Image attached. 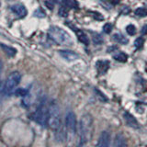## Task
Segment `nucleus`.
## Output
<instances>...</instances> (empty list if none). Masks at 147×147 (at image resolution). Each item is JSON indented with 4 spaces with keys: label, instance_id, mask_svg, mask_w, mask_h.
I'll use <instances>...</instances> for the list:
<instances>
[{
    "label": "nucleus",
    "instance_id": "nucleus-1",
    "mask_svg": "<svg viewBox=\"0 0 147 147\" xmlns=\"http://www.w3.org/2000/svg\"><path fill=\"white\" fill-rule=\"evenodd\" d=\"M49 126L54 131L55 139L58 142H63L66 138V132L63 130L62 116L60 108L56 101H53L50 103V118H49Z\"/></svg>",
    "mask_w": 147,
    "mask_h": 147
},
{
    "label": "nucleus",
    "instance_id": "nucleus-2",
    "mask_svg": "<svg viewBox=\"0 0 147 147\" xmlns=\"http://www.w3.org/2000/svg\"><path fill=\"white\" fill-rule=\"evenodd\" d=\"M93 118L90 114H84L82 116L79 122V137L80 142L87 144L93 135V128H94Z\"/></svg>",
    "mask_w": 147,
    "mask_h": 147
},
{
    "label": "nucleus",
    "instance_id": "nucleus-3",
    "mask_svg": "<svg viewBox=\"0 0 147 147\" xmlns=\"http://www.w3.org/2000/svg\"><path fill=\"white\" fill-rule=\"evenodd\" d=\"M48 36L56 44L63 46H71L73 44L72 37L62 28L52 26L48 30Z\"/></svg>",
    "mask_w": 147,
    "mask_h": 147
},
{
    "label": "nucleus",
    "instance_id": "nucleus-4",
    "mask_svg": "<svg viewBox=\"0 0 147 147\" xmlns=\"http://www.w3.org/2000/svg\"><path fill=\"white\" fill-rule=\"evenodd\" d=\"M50 118V105H47L45 100L40 101L34 113L32 114V119L41 127L46 128L49 126Z\"/></svg>",
    "mask_w": 147,
    "mask_h": 147
},
{
    "label": "nucleus",
    "instance_id": "nucleus-5",
    "mask_svg": "<svg viewBox=\"0 0 147 147\" xmlns=\"http://www.w3.org/2000/svg\"><path fill=\"white\" fill-rule=\"evenodd\" d=\"M20 80H21V74L20 72L15 71L9 74V76L7 77L6 81L2 85V89H1L2 94L4 96H9L13 93H15V89L18 86V85L20 84Z\"/></svg>",
    "mask_w": 147,
    "mask_h": 147
},
{
    "label": "nucleus",
    "instance_id": "nucleus-6",
    "mask_svg": "<svg viewBox=\"0 0 147 147\" xmlns=\"http://www.w3.org/2000/svg\"><path fill=\"white\" fill-rule=\"evenodd\" d=\"M65 127L69 134L75 136L77 130V123H76V116L71 110L66 113L65 115Z\"/></svg>",
    "mask_w": 147,
    "mask_h": 147
},
{
    "label": "nucleus",
    "instance_id": "nucleus-7",
    "mask_svg": "<svg viewBox=\"0 0 147 147\" xmlns=\"http://www.w3.org/2000/svg\"><path fill=\"white\" fill-rule=\"evenodd\" d=\"M65 25H67L71 30H73L74 31L76 32L77 39H78V40H79L81 43L85 44L86 46L89 45V39H88V37H87V35L85 33L84 31L79 30V29H77V28L75 25H73L71 22H68V21L65 22Z\"/></svg>",
    "mask_w": 147,
    "mask_h": 147
},
{
    "label": "nucleus",
    "instance_id": "nucleus-8",
    "mask_svg": "<svg viewBox=\"0 0 147 147\" xmlns=\"http://www.w3.org/2000/svg\"><path fill=\"white\" fill-rule=\"evenodd\" d=\"M110 142V134L108 131H101L95 147H109Z\"/></svg>",
    "mask_w": 147,
    "mask_h": 147
},
{
    "label": "nucleus",
    "instance_id": "nucleus-9",
    "mask_svg": "<svg viewBox=\"0 0 147 147\" xmlns=\"http://www.w3.org/2000/svg\"><path fill=\"white\" fill-rule=\"evenodd\" d=\"M10 10L13 14H15V15L20 18H25L28 13L27 8L25 7L24 5H22V4L13 5V6H11V7H10Z\"/></svg>",
    "mask_w": 147,
    "mask_h": 147
},
{
    "label": "nucleus",
    "instance_id": "nucleus-10",
    "mask_svg": "<svg viewBox=\"0 0 147 147\" xmlns=\"http://www.w3.org/2000/svg\"><path fill=\"white\" fill-rule=\"evenodd\" d=\"M59 54L61 55L62 58H63L64 60H66L68 62L76 61V60L79 57V55L76 53L73 52L71 50H61V51H59Z\"/></svg>",
    "mask_w": 147,
    "mask_h": 147
},
{
    "label": "nucleus",
    "instance_id": "nucleus-11",
    "mask_svg": "<svg viewBox=\"0 0 147 147\" xmlns=\"http://www.w3.org/2000/svg\"><path fill=\"white\" fill-rule=\"evenodd\" d=\"M123 119L129 127L133 128V129H139V127H140L139 123H138L137 119L133 117L131 114H130L129 112H124Z\"/></svg>",
    "mask_w": 147,
    "mask_h": 147
},
{
    "label": "nucleus",
    "instance_id": "nucleus-12",
    "mask_svg": "<svg viewBox=\"0 0 147 147\" xmlns=\"http://www.w3.org/2000/svg\"><path fill=\"white\" fill-rule=\"evenodd\" d=\"M127 140L122 133H118L114 138L112 147H127Z\"/></svg>",
    "mask_w": 147,
    "mask_h": 147
},
{
    "label": "nucleus",
    "instance_id": "nucleus-13",
    "mask_svg": "<svg viewBox=\"0 0 147 147\" xmlns=\"http://www.w3.org/2000/svg\"><path fill=\"white\" fill-rule=\"evenodd\" d=\"M96 68L98 72L100 74V75H103V74H106L109 68V62L107 61V60H101V61H98L96 63Z\"/></svg>",
    "mask_w": 147,
    "mask_h": 147
},
{
    "label": "nucleus",
    "instance_id": "nucleus-14",
    "mask_svg": "<svg viewBox=\"0 0 147 147\" xmlns=\"http://www.w3.org/2000/svg\"><path fill=\"white\" fill-rule=\"evenodd\" d=\"M1 48L4 51V53L9 57H14L16 55V53H17V50L15 48L10 47V46H7V45L4 44V43L1 44Z\"/></svg>",
    "mask_w": 147,
    "mask_h": 147
},
{
    "label": "nucleus",
    "instance_id": "nucleus-15",
    "mask_svg": "<svg viewBox=\"0 0 147 147\" xmlns=\"http://www.w3.org/2000/svg\"><path fill=\"white\" fill-rule=\"evenodd\" d=\"M113 40L115 41H117L118 43H121V44H127L129 42V40L126 38L125 36L121 33H115L113 35Z\"/></svg>",
    "mask_w": 147,
    "mask_h": 147
},
{
    "label": "nucleus",
    "instance_id": "nucleus-16",
    "mask_svg": "<svg viewBox=\"0 0 147 147\" xmlns=\"http://www.w3.org/2000/svg\"><path fill=\"white\" fill-rule=\"evenodd\" d=\"M92 41H93L94 44L96 45H100L104 42V39L100 34L94 32V33H92Z\"/></svg>",
    "mask_w": 147,
    "mask_h": 147
},
{
    "label": "nucleus",
    "instance_id": "nucleus-17",
    "mask_svg": "<svg viewBox=\"0 0 147 147\" xmlns=\"http://www.w3.org/2000/svg\"><path fill=\"white\" fill-rule=\"evenodd\" d=\"M62 4L64 7H67L69 8H77L78 3L76 0H63Z\"/></svg>",
    "mask_w": 147,
    "mask_h": 147
},
{
    "label": "nucleus",
    "instance_id": "nucleus-18",
    "mask_svg": "<svg viewBox=\"0 0 147 147\" xmlns=\"http://www.w3.org/2000/svg\"><path fill=\"white\" fill-rule=\"evenodd\" d=\"M113 58L118 62L125 63V62H127V60H128V55L126 53H118L113 55Z\"/></svg>",
    "mask_w": 147,
    "mask_h": 147
},
{
    "label": "nucleus",
    "instance_id": "nucleus-19",
    "mask_svg": "<svg viewBox=\"0 0 147 147\" xmlns=\"http://www.w3.org/2000/svg\"><path fill=\"white\" fill-rule=\"evenodd\" d=\"M144 39L142 37H139L137 38L134 41V46L137 50H140L144 47Z\"/></svg>",
    "mask_w": 147,
    "mask_h": 147
},
{
    "label": "nucleus",
    "instance_id": "nucleus-20",
    "mask_svg": "<svg viewBox=\"0 0 147 147\" xmlns=\"http://www.w3.org/2000/svg\"><path fill=\"white\" fill-rule=\"evenodd\" d=\"M135 15L138 17H146L147 16V9L144 7H140L137 8L135 10Z\"/></svg>",
    "mask_w": 147,
    "mask_h": 147
},
{
    "label": "nucleus",
    "instance_id": "nucleus-21",
    "mask_svg": "<svg viewBox=\"0 0 147 147\" xmlns=\"http://www.w3.org/2000/svg\"><path fill=\"white\" fill-rule=\"evenodd\" d=\"M29 93H30L29 90H27L25 88H18V89H17L15 91V94L18 96H23V98H24V96H26Z\"/></svg>",
    "mask_w": 147,
    "mask_h": 147
},
{
    "label": "nucleus",
    "instance_id": "nucleus-22",
    "mask_svg": "<svg viewBox=\"0 0 147 147\" xmlns=\"http://www.w3.org/2000/svg\"><path fill=\"white\" fill-rule=\"evenodd\" d=\"M126 31H127V33L129 35L132 36V35H134L136 33V28H135L134 25H128L126 27Z\"/></svg>",
    "mask_w": 147,
    "mask_h": 147
},
{
    "label": "nucleus",
    "instance_id": "nucleus-23",
    "mask_svg": "<svg viewBox=\"0 0 147 147\" xmlns=\"http://www.w3.org/2000/svg\"><path fill=\"white\" fill-rule=\"evenodd\" d=\"M58 14L61 17H63V18H66L68 16V11H67V9H66V7L63 6V7H60L59 11H58Z\"/></svg>",
    "mask_w": 147,
    "mask_h": 147
},
{
    "label": "nucleus",
    "instance_id": "nucleus-24",
    "mask_svg": "<svg viewBox=\"0 0 147 147\" xmlns=\"http://www.w3.org/2000/svg\"><path fill=\"white\" fill-rule=\"evenodd\" d=\"M34 16L37 17V18H45L46 14H45V12H44L41 8H38V9H36V10H35V12H34Z\"/></svg>",
    "mask_w": 147,
    "mask_h": 147
},
{
    "label": "nucleus",
    "instance_id": "nucleus-25",
    "mask_svg": "<svg viewBox=\"0 0 147 147\" xmlns=\"http://www.w3.org/2000/svg\"><path fill=\"white\" fill-rule=\"evenodd\" d=\"M112 29H113V27H112L111 24H110V23H106V24L104 25V27H103V31L105 32V33L109 34V33H110V32L112 31Z\"/></svg>",
    "mask_w": 147,
    "mask_h": 147
},
{
    "label": "nucleus",
    "instance_id": "nucleus-26",
    "mask_svg": "<svg viewBox=\"0 0 147 147\" xmlns=\"http://www.w3.org/2000/svg\"><path fill=\"white\" fill-rule=\"evenodd\" d=\"M53 0H46L45 1V5H46V7H47L50 10H53Z\"/></svg>",
    "mask_w": 147,
    "mask_h": 147
},
{
    "label": "nucleus",
    "instance_id": "nucleus-27",
    "mask_svg": "<svg viewBox=\"0 0 147 147\" xmlns=\"http://www.w3.org/2000/svg\"><path fill=\"white\" fill-rule=\"evenodd\" d=\"M119 2H121V0H109V3L113 5V6H116Z\"/></svg>",
    "mask_w": 147,
    "mask_h": 147
},
{
    "label": "nucleus",
    "instance_id": "nucleus-28",
    "mask_svg": "<svg viewBox=\"0 0 147 147\" xmlns=\"http://www.w3.org/2000/svg\"><path fill=\"white\" fill-rule=\"evenodd\" d=\"M142 34H147V25H145V26L142 27Z\"/></svg>",
    "mask_w": 147,
    "mask_h": 147
},
{
    "label": "nucleus",
    "instance_id": "nucleus-29",
    "mask_svg": "<svg viewBox=\"0 0 147 147\" xmlns=\"http://www.w3.org/2000/svg\"><path fill=\"white\" fill-rule=\"evenodd\" d=\"M115 50H116V47H115V46H111V47L108 48V53H112Z\"/></svg>",
    "mask_w": 147,
    "mask_h": 147
},
{
    "label": "nucleus",
    "instance_id": "nucleus-30",
    "mask_svg": "<svg viewBox=\"0 0 147 147\" xmlns=\"http://www.w3.org/2000/svg\"><path fill=\"white\" fill-rule=\"evenodd\" d=\"M77 147H86V142H79V144H78Z\"/></svg>",
    "mask_w": 147,
    "mask_h": 147
},
{
    "label": "nucleus",
    "instance_id": "nucleus-31",
    "mask_svg": "<svg viewBox=\"0 0 147 147\" xmlns=\"http://www.w3.org/2000/svg\"><path fill=\"white\" fill-rule=\"evenodd\" d=\"M54 3H62L63 0H53Z\"/></svg>",
    "mask_w": 147,
    "mask_h": 147
}]
</instances>
